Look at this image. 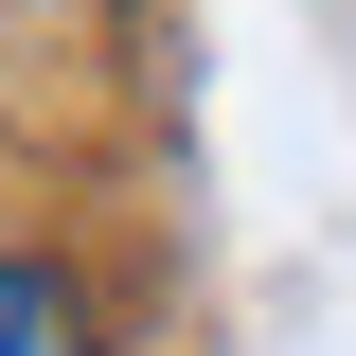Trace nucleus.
<instances>
[{"label":"nucleus","instance_id":"nucleus-1","mask_svg":"<svg viewBox=\"0 0 356 356\" xmlns=\"http://www.w3.org/2000/svg\"><path fill=\"white\" fill-rule=\"evenodd\" d=\"M0 356H89V321H72V303H54L36 267H0Z\"/></svg>","mask_w":356,"mask_h":356}]
</instances>
